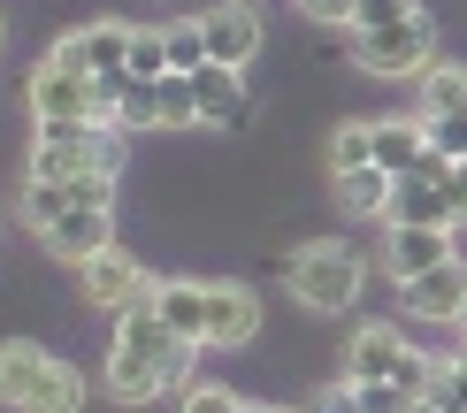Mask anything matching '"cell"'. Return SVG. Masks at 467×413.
<instances>
[{
	"label": "cell",
	"mask_w": 467,
	"mask_h": 413,
	"mask_svg": "<svg viewBox=\"0 0 467 413\" xmlns=\"http://www.w3.org/2000/svg\"><path fill=\"white\" fill-rule=\"evenodd\" d=\"M192 352L200 345H184L177 329L146 306H130V314H115V352H108V390L123 406H146V398H161V390H177L192 376Z\"/></svg>",
	"instance_id": "cell-1"
},
{
	"label": "cell",
	"mask_w": 467,
	"mask_h": 413,
	"mask_svg": "<svg viewBox=\"0 0 467 413\" xmlns=\"http://www.w3.org/2000/svg\"><path fill=\"white\" fill-rule=\"evenodd\" d=\"M0 406H16V413H85V376L69 360H54L47 345L8 337L0 345Z\"/></svg>",
	"instance_id": "cell-2"
},
{
	"label": "cell",
	"mask_w": 467,
	"mask_h": 413,
	"mask_svg": "<svg viewBox=\"0 0 467 413\" xmlns=\"http://www.w3.org/2000/svg\"><path fill=\"white\" fill-rule=\"evenodd\" d=\"M130 130L123 123H38L24 176H123Z\"/></svg>",
	"instance_id": "cell-3"
},
{
	"label": "cell",
	"mask_w": 467,
	"mask_h": 413,
	"mask_svg": "<svg viewBox=\"0 0 467 413\" xmlns=\"http://www.w3.org/2000/svg\"><path fill=\"white\" fill-rule=\"evenodd\" d=\"M284 275H291V299L306 314H345L360 299V284H368V253L345 245V238H315V245H299L284 261Z\"/></svg>",
	"instance_id": "cell-4"
},
{
	"label": "cell",
	"mask_w": 467,
	"mask_h": 413,
	"mask_svg": "<svg viewBox=\"0 0 467 413\" xmlns=\"http://www.w3.org/2000/svg\"><path fill=\"white\" fill-rule=\"evenodd\" d=\"M24 100H31V123H115V100L92 85V69L62 62V54H47L31 69Z\"/></svg>",
	"instance_id": "cell-5"
},
{
	"label": "cell",
	"mask_w": 467,
	"mask_h": 413,
	"mask_svg": "<svg viewBox=\"0 0 467 413\" xmlns=\"http://www.w3.org/2000/svg\"><path fill=\"white\" fill-rule=\"evenodd\" d=\"M353 62L368 77H421L437 62L430 15H406V24H383V31H353Z\"/></svg>",
	"instance_id": "cell-6"
},
{
	"label": "cell",
	"mask_w": 467,
	"mask_h": 413,
	"mask_svg": "<svg viewBox=\"0 0 467 413\" xmlns=\"http://www.w3.org/2000/svg\"><path fill=\"white\" fill-rule=\"evenodd\" d=\"M54 54L77 62V69H92V85H100L108 100L130 92V24H85L69 38H54Z\"/></svg>",
	"instance_id": "cell-7"
},
{
	"label": "cell",
	"mask_w": 467,
	"mask_h": 413,
	"mask_svg": "<svg viewBox=\"0 0 467 413\" xmlns=\"http://www.w3.org/2000/svg\"><path fill=\"white\" fill-rule=\"evenodd\" d=\"M77 284H85V306H100V314H130V306H146V299H153L146 261H139V253H123V245L92 253V261L77 268Z\"/></svg>",
	"instance_id": "cell-8"
},
{
	"label": "cell",
	"mask_w": 467,
	"mask_h": 413,
	"mask_svg": "<svg viewBox=\"0 0 467 413\" xmlns=\"http://www.w3.org/2000/svg\"><path fill=\"white\" fill-rule=\"evenodd\" d=\"M38 238H47L54 261H77V268H85L92 253L115 245V207H62L47 230H38Z\"/></svg>",
	"instance_id": "cell-9"
},
{
	"label": "cell",
	"mask_w": 467,
	"mask_h": 413,
	"mask_svg": "<svg viewBox=\"0 0 467 413\" xmlns=\"http://www.w3.org/2000/svg\"><path fill=\"white\" fill-rule=\"evenodd\" d=\"M261 337V299H253L245 284H207V352H238Z\"/></svg>",
	"instance_id": "cell-10"
},
{
	"label": "cell",
	"mask_w": 467,
	"mask_h": 413,
	"mask_svg": "<svg viewBox=\"0 0 467 413\" xmlns=\"http://www.w3.org/2000/svg\"><path fill=\"white\" fill-rule=\"evenodd\" d=\"M192 100H200V123H215V130H245L253 123L245 69H230V62H200L192 69Z\"/></svg>",
	"instance_id": "cell-11"
},
{
	"label": "cell",
	"mask_w": 467,
	"mask_h": 413,
	"mask_svg": "<svg viewBox=\"0 0 467 413\" xmlns=\"http://www.w3.org/2000/svg\"><path fill=\"white\" fill-rule=\"evenodd\" d=\"M399 306L414 314V322H460V306H467V261L452 253V261H437L430 275L399 284Z\"/></svg>",
	"instance_id": "cell-12"
},
{
	"label": "cell",
	"mask_w": 467,
	"mask_h": 413,
	"mask_svg": "<svg viewBox=\"0 0 467 413\" xmlns=\"http://www.w3.org/2000/svg\"><path fill=\"white\" fill-rule=\"evenodd\" d=\"M406 352L414 345L399 337V322H360L353 337H345V383H391Z\"/></svg>",
	"instance_id": "cell-13"
},
{
	"label": "cell",
	"mask_w": 467,
	"mask_h": 413,
	"mask_svg": "<svg viewBox=\"0 0 467 413\" xmlns=\"http://www.w3.org/2000/svg\"><path fill=\"white\" fill-rule=\"evenodd\" d=\"M207 24V54H215V62H230V69H245L253 54H261V15H253V0H215V8L200 15Z\"/></svg>",
	"instance_id": "cell-14"
},
{
	"label": "cell",
	"mask_w": 467,
	"mask_h": 413,
	"mask_svg": "<svg viewBox=\"0 0 467 413\" xmlns=\"http://www.w3.org/2000/svg\"><path fill=\"white\" fill-rule=\"evenodd\" d=\"M452 230H430V222H391V245H383V268H391V284H414V275H430L437 261H452Z\"/></svg>",
	"instance_id": "cell-15"
},
{
	"label": "cell",
	"mask_w": 467,
	"mask_h": 413,
	"mask_svg": "<svg viewBox=\"0 0 467 413\" xmlns=\"http://www.w3.org/2000/svg\"><path fill=\"white\" fill-rule=\"evenodd\" d=\"M391 191H399V176L391 169H337V207L353 214V222H391Z\"/></svg>",
	"instance_id": "cell-16"
},
{
	"label": "cell",
	"mask_w": 467,
	"mask_h": 413,
	"mask_svg": "<svg viewBox=\"0 0 467 413\" xmlns=\"http://www.w3.org/2000/svg\"><path fill=\"white\" fill-rule=\"evenodd\" d=\"M153 314H161V322L177 329L184 345H200V337H207V284H192V275L153 284Z\"/></svg>",
	"instance_id": "cell-17"
},
{
	"label": "cell",
	"mask_w": 467,
	"mask_h": 413,
	"mask_svg": "<svg viewBox=\"0 0 467 413\" xmlns=\"http://www.w3.org/2000/svg\"><path fill=\"white\" fill-rule=\"evenodd\" d=\"M421 161H430V123H399V115H383V123H376V169L414 176Z\"/></svg>",
	"instance_id": "cell-18"
},
{
	"label": "cell",
	"mask_w": 467,
	"mask_h": 413,
	"mask_svg": "<svg viewBox=\"0 0 467 413\" xmlns=\"http://www.w3.org/2000/svg\"><path fill=\"white\" fill-rule=\"evenodd\" d=\"M421 115H467V69L460 62L421 69Z\"/></svg>",
	"instance_id": "cell-19"
},
{
	"label": "cell",
	"mask_w": 467,
	"mask_h": 413,
	"mask_svg": "<svg viewBox=\"0 0 467 413\" xmlns=\"http://www.w3.org/2000/svg\"><path fill=\"white\" fill-rule=\"evenodd\" d=\"M153 123H161V130H192V123H200L192 77H177V69H169V77H153Z\"/></svg>",
	"instance_id": "cell-20"
},
{
	"label": "cell",
	"mask_w": 467,
	"mask_h": 413,
	"mask_svg": "<svg viewBox=\"0 0 467 413\" xmlns=\"http://www.w3.org/2000/svg\"><path fill=\"white\" fill-rule=\"evenodd\" d=\"M161 38H169V69H177V77H192L200 62H215V54H207V24H200V15H192V24H161Z\"/></svg>",
	"instance_id": "cell-21"
},
{
	"label": "cell",
	"mask_w": 467,
	"mask_h": 413,
	"mask_svg": "<svg viewBox=\"0 0 467 413\" xmlns=\"http://www.w3.org/2000/svg\"><path fill=\"white\" fill-rule=\"evenodd\" d=\"M368 161H376V123H337V138H329V176L368 169Z\"/></svg>",
	"instance_id": "cell-22"
},
{
	"label": "cell",
	"mask_w": 467,
	"mask_h": 413,
	"mask_svg": "<svg viewBox=\"0 0 467 413\" xmlns=\"http://www.w3.org/2000/svg\"><path fill=\"white\" fill-rule=\"evenodd\" d=\"M153 77H169V38L130 24V85H153Z\"/></svg>",
	"instance_id": "cell-23"
},
{
	"label": "cell",
	"mask_w": 467,
	"mask_h": 413,
	"mask_svg": "<svg viewBox=\"0 0 467 413\" xmlns=\"http://www.w3.org/2000/svg\"><path fill=\"white\" fill-rule=\"evenodd\" d=\"M437 376H444V360H437V352H406L391 383L406 390V398H430V390H437Z\"/></svg>",
	"instance_id": "cell-24"
},
{
	"label": "cell",
	"mask_w": 467,
	"mask_h": 413,
	"mask_svg": "<svg viewBox=\"0 0 467 413\" xmlns=\"http://www.w3.org/2000/svg\"><path fill=\"white\" fill-rule=\"evenodd\" d=\"M421 15V0H353V31H383V24H406Z\"/></svg>",
	"instance_id": "cell-25"
},
{
	"label": "cell",
	"mask_w": 467,
	"mask_h": 413,
	"mask_svg": "<svg viewBox=\"0 0 467 413\" xmlns=\"http://www.w3.org/2000/svg\"><path fill=\"white\" fill-rule=\"evenodd\" d=\"M421 123H430V146L444 161H467V115H421Z\"/></svg>",
	"instance_id": "cell-26"
},
{
	"label": "cell",
	"mask_w": 467,
	"mask_h": 413,
	"mask_svg": "<svg viewBox=\"0 0 467 413\" xmlns=\"http://www.w3.org/2000/svg\"><path fill=\"white\" fill-rule=\"evenodd\" d=\"M184 413H245V398L230 383H192L184 390Z\"/></svg>",
	"instance_id": "cell-27"
},
{
	"label": "cell",
	"mask_w": 467,
	"mask_h": 413,
	"mask_svg": "<svg viewBox=\"0 0 467 413\" xmlns=\"http://www.w3.org/2000/svg\"><path fill=\"white\" fill-rule=\"evenodd\" d=\"M115 123H123V130H161V123H153V85H130L123 100H115Z\"/></svg>",
	"instance_id": "cell-28"
},
{
	"label": "cell",
	"mask_w": 467,
	"mask_h": 413,
	"mask_svg": "<svg viewBox=\"0 0 467 413\" xmlns=\"http://www.w3.org/2000/svg\"><path fill=\"white\" fill-rule=\"evenodd\" d=\"M315 413H360V383H329L315 398Z\"/></svg>",
	"instance_id": "cell-29"
},
{
	"label": "cell",
	"mask_w": 467,
	"mask_h": 413,
	"mask_svg": "<svg viewBox=\"0 0 467 413\" xmlns=\"http://www.w3.org/2000/svg\"><path fill=\"white\" fill-rule=\"evenodd\" d=\"M315 24H353V0H299Z\"/></svg>",
	"instance_id": "cell-30"
},
{
	"label": "cell",
	"mask_w": 467,
	"mask_h": 413,
	"mask_svg": "<svg viewBox=\"0 0 467 413\" xmlns=\"http://www.w3.org/2000/svg\"><path fill=\"white\" fill-rule=\"evenodd\" d=\"M452 376H460V383H467V337H460V352H452Z\"/></svg>",
	"instance_id": "cell-31"
},
{
	"label": "cell",
	"mask_w": 467,
	"mask_h": 413,
	"mask_svg": "<svg viewBox=\"0 0 467 413\" xmlns=\"http://www.w3.org/2000/svg\"><path fill=\"white\" fill-rule=\"evenodd\" d=\"M0 46H8V15H0Z\"/></svg>",
	"instance_id": "cell-32"
},
{
	"label": "cell",
	"mask_w": 467,
	"mask_h": 413,
	"mask_svg": "<svg viewBox=\"0 0 467 413\" xmlns=\"http://www.w3.org/2000/svg\"><path fill=\"white\" fill-rule=\"evenodd\" d=\"M460 337H467V306H460Z\"/></svg>",
	"instance_id": "cell-33"
},
{
	"label": "cell",
	"mask_w": 467,
	"mask_h": 413,
	"mask_svg": "<svg viewBox=\"0 0 467 413\" xmlns=\"http://www.w3.org/2000/svg\"><path fill=\"white\" fill-rule=\"evenodd\" d=\"M261 413H291V406H261Z\"/></svg>",
	"instance_id": "cell-34"
},
{
	"label": "cell",
	"mask_w": 467,
	"mask_h": 413,
	"mask_svg": "<svg viewBox=\"0 0 467 413\" xmlns=\"http://www.w3.org/2000/svg\"><path fill=\"white\" fill-rule=\"evenodd\" d=\"M245 413H253V406H245Z\"/></svg>",
	"instance_id": "cell-35"
}]
</instances>
